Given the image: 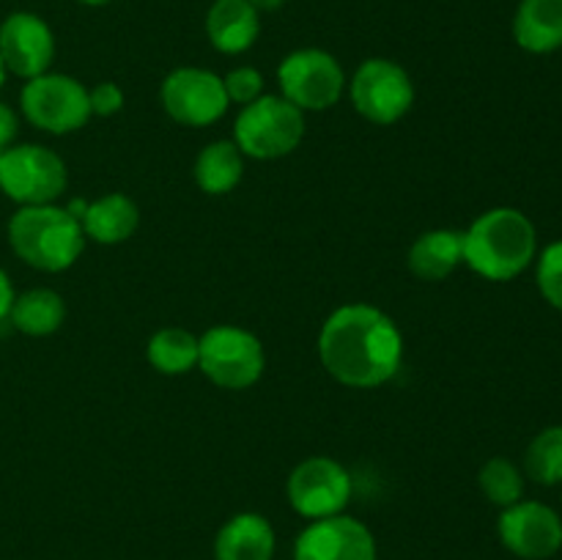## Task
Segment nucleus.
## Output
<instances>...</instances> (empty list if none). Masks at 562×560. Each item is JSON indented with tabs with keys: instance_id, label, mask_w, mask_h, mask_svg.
Returning <instances> with one entry per match:
<instances>
[{
	"instance_id": "2eb2a0df",
	"label": "nucleus",
	"mask_w": 562,
	"mask_h": 560,
	"mask_svg": "<svg viewBox=\"0 0 562 560\" xmlns=\"http://www.w3.org/2000/svg\"><path fill=\"white\" fill-rule=\"evenodd\" d=\"M274 549L272 522L256 511L234 514L214 536V560H274Z\"/></svg>"
},
{
	"instance_id": "f03ea898",
	"label": "nucleus",
	"mask_w": 562,
	"mask_h": 560,
	"mask_svg": "<svg viewBox=\"0 0 562 560\" xmlns=\"http://www.w3.org/2000/svg\"><path fill=\"white\" fill-rule=\"evenodd\" d=\"M538 258V231L521 209L494 206L464 231V264L481 278L508 283Z\"/></svg>"
},
{
	"instance_id": "1a4fd4ad",
	"label": "nucleus",
	"mask_w": 562,
	"mask_h": 560,
	"mask_svg": "<svg viewBox=\"0 0 562 560\" xmlns=\"http://www.w3.org/2000/svg\"><path fill=\"white\" fill-rule=\"evenodd\" d=\"M349 97L357 113L376 126L398 124L415 104V80L390 58H368L349 80Z\"/></svg>"
},
{
	"instance_id": "4be33fe9",
	"label": "nucleus",
	"mask_w": 562,
	"mask_h": 560,
	"mask_svg": "<svg viewBox=\"0 0 562 560\" xmlns=\"http://www.w3.org/2000/svg\"><path fill=\"white\" fill-rule=\"evenodd\" d=\"M146 357L154 371L165 377H184L198 368V335L184 327H162L148 338Z\"/></svg>"
},
{
	"instance_id": "dca6fc26",
	"label": "nucleus",
	"mask_w": 562,
	"mask_h": 560,
	"mask_svg": "<svg viewBox=\"0 0 562 560\" xmlns=\"http://www.w3.org/2000/svg\"><path fill=\"white\" fill-rule=\"evenodd\" d=\"M206 38L217 53L241 55L258 42L261 14L250 0H214L206 11Z\"/></svg>"
},
{
	"instance_id": "bb28decb",
	"label": "nucleus",
	"mask_w": 562,
	"mask_h": 560,
	"mask_svg": "<svg viewBox=\"0 0 562 560\" xmlns=\"http://www.w3.org/2000/svg\"><path fill=\"white\" fill-rule=\"evenodd\" d=\"M88 99H91V113L99 119H110V115L121 113L126 102V93L119 82H99V86L88 88Z\"/></svg>"
},
{
	"instance_id": "c85d7f7f",
	"label": "nucleus",
	"mask_w": 562,
	"mask_h": 560,
	"mask_svg": "<svg viewBox=\"0 0 562 560\" xmlns=\"http://www.w3.org/2000/svg\"><path fill=\"white\" fill-rule=\"evenodd\" d=\"M14 285H11V278L5 275V269L0 267V322H5L11 313V305H14Z\"/></svg>"
},
{
	"instance_id": "6e6552de",
	"label": "nucleus",
	"mask_w": 562,
	"mask_h": 560,
	"mask_svg": "<svg viewBox=\"0 0 562 560\" xmlns=\"http://www.w3.org/2000/svg\"><path fill=\"white\" fill-rule=\"evenodd\" d=\"M280 97L302 113H322L335 108L346 93V71L333 53L318 47L294 49L278 66Z\"/></svg>"
},
{
	"instance_id": "f3484780",
	"label": "nucleus",
	"mask_w": 562,
	"mask_h": 560,
	"mask_svg": "<svg viewBox=\"0 0 562 560\" xmlns=\"http://www.w3.org/2000/svg\"><path fill=\"white\" fill-rule=\"evenodd\" d=\"M464 264V231L431 228L417 236L406 256V267L417 280L439 283Z\"/></svg>"
},
{
	"instance_id": "7ed1b4c3",
	"label": "nucleus",
	"mask_w": 562,
	"mask_h": 560,
	"mask_svg": "<svg viewBox=\"0 0 562 560\" xmlns=\"http://www.w3.org/2000/svg\"><path fill=\"white\" fill-rule=\"evenodd\" d=\"M82 225L58 203L20 206L9 220V245L14 256L38 272H66L86 250Z\"/></svg>"
},
{
	"instance_id": "cd10ccee",
	"label": "nucleus",
	"mask_w": 562,
	"mask_h": 560,
	"mask_svg": "<svg viewBox=\"0 0 562 560\" xmlns=\"http://www.w3.org/2000/svg\"><path fill=\"white\" fill-rule=\"evenodd\" d=\"M16 132H20V115H16V110L11 104L0 102V152L14 146Z\"/></svg>"
},
{
	"instance_id": "72a5a7b5",
	"label": "nucleus",
	"mask_w": 562,
	"mask_h": 560,
	"mask_svg": "<svg viewBox=\"0 0 562 560\" xmlns=\"http://www.w3.org/2000/svg\"><path fill=\"white\" fill-rule=\"evenodd\" d=\"M560 486H562V483H560Z\"/></svg>"
},
{
	"instance_id": "a878e982",
	"label": "nucleus",
	"mask_w": 562,
	"mask_h": 560,
	"mask_svg": "<svg viewBox=\"0 0 562 560\" xmlns=\"http://www.w3.org/2000/svg\"><path fill=\"white\" fill-rule=\"evenodd\" d=\"M225 93H228L231 104H250L258 97H263V75L256 66H236L223 77Z\"/></svg>"
},
{
	"instance_id": "aec40b11",
	"label": "nucleus",
	"mask_w": 562,
	"mask_h": 560,
	"mask_svg": "<svg viewBox=\"0 0 562 560\" xmlns=\"http://www.w3.org/2000/svg\"><path fill=\"white\" fill-rule=\"evenodd\" d=\"M195 184L206 195H228L236 190L245 176V154L239 152L234 141H214L198 152L195 165H192Z\"/></svg>"
},
{
	"instance_id": "9b49d317",
	"label": "nucleus",
	"mask_w": 562,
	"mask_h": 560,
	"mask_svg": "<svg viewBox=\"0 0 562 560\" xmlns=\"http://www.w3.org/2000/svg\"><path fill=\"white\" fill-rule=\"evenodd\" d=\"M291 508L305 519H327L344 514L351 503V472L333 456H311L291 470L289 483Z\"/></svg>"
},
{
	"instance_id": "39448f33",
	"label": "nucleus",
	"mask_w": 562,
	"mask_h": 560,
	"mask_svg": "<svg viewBox=\"0 0 562 560\" xmlns=\"http://www.w3.org/2000/svg\"><path fill=\"white\" fill-rule=\"evenodd\" d=\"M198 368L223 390H247L263 377L267 355L256 333L236 324H217L198 335Z\"/></svg>"
},
{
	"instance_id": "20e7f679",
	"label": "nucleus",
	"mask_w": 562,
	"mask_h": 560,
	"mask_svg": "<svg viewBox=\"0 0 562 560\" xmlns=\"http://www.w3.org/2000/svg\"><path fill=\"white\" fill-rule=\"evenodd\" d=\"M305 137V113L280 93H263L236 115L234 143L245 157L280 159L296 152Z\"/></svg>"
},
{
	"instance_id": "b1692460",
	"label": "nucleus",
	"mask_w": 562,
	"mask_h": 560,
	"mask_svg": "<svg viewBox=\"0 0 562 560\" xmlns=\"http://www.w3.org/2000/svg\"><path fill=\"white\" fill-rule=\"evenodd\" d=\"M525 470L505 456H494L477 472L481 492L497 508H508V505L525 500Z\"/></svg>"
},
{
	"instance_id": "7c9ffc66",
	"label": "nucleus",
	"mask_w": 562,
	"mask_h": 560,
	"mask_svg": "<svg viewBox=\"0 0 562 560\" xmlns=\"http://www.w3.org/2000/svg\"><path fill=\"white\" fill-rule=\"evenodd\" d=\"M77 3H82V5H91V9H99V5H108L110 0H77Z\"/></svg>"
},
{
	"instance_id": "2f4dec72",
	"label": "nucleus",
	"mask_w": 562,
	"mask_h": 560,
	"mask_svg": "<svg viewBox=\"0 0 562 560\" xmlns=\"http://www.w3.org/2000/svg\"><path fill=\"white\" fill-rule=\"evenodd\" d=\"M5 75H9V71H5L3 58H0V91H3V86H5Z\"/></svg>"
},
{
	"instance_id": "f257e3e1",
	"label": "nucleus",
	"mask_w": 562,
	"mask_h": 560,
	"mask_svg": "<svg viewBox=\"0 0 562 560\" xmlns=\"http://www.w3.org/2000/svg\"><path fill=\"white\" fill-rule=\"evenodd\" d=\"M318 360L324 371L346 388H382L401 371L404 335L382 307L351 302L335 307L322 324Z\"/></svg>"
},
{
	"instance_id": "4468645a",
	"label": "nucleus",
	"mask_w": 562,
	"mask_h": 560,
	"mask_svg": "<svg viewBox=\"0 0 562 560\" xmlns=\"http://www.w3.org/2000/svg\"><path fill=\"white\" fill-rule=\"evenodd\" d=\"M294 560H379L376 538L355 516L316 519L296 536Z\"/></svg>"
},
{
	"instance_id": "c756f323",
	"label": "nucleus",
	"mask_w": 562,
	"mask_h": 560,
	"mask_svg": "<svg viewBox=\"0 0 562 560\" xmlns=\"http://www.w3.org/2000/svg\"><path fill=\"white\" fill-rule=\"evenodd\" d=\"M250 5L258 11V14H263V11H278V9H283L285 0H250Z\"/></svg>"
},
{
	"instance_id": "ddd939ff",
	"label": "nucleus",
	"mask_w": 562,
	"mask_h": 560,
	"mask_svg": "<svg viewBox=\"0 0 562 560\" xmlns=\"http://www.w3.org/2000/svg\"><path fill=\"white\" fill-rule=\"evenodd\" d=\"M0 58L9 75L33 80L55 60V33L33 11H14L0 22Z\"/></svg>"
},
{
	"instance_id": "0eeeda50",
	"label": "nucleus",
	"mask_w": 562,
	"mask_h": 560,
	"mask_svg": "<svg viewBox=\"0 0 562 560\" xmlns=\"http://www.w3.org/2000/svg\"><path fill=\"white\" fill-rule=\"evenodd\" d=\"M66 184L69 170L53 148L22 143L0 154V190L20 206L55 203L66 192Z\"/></svg>"
},
{
	"instance_id": "5701e85b",
	"label": "nucleus",
	"mask_w": 562,
	"mask_h": 560,
	"mask_svg": "<svg viewBox=\"0 0 562 560\" xmlns=\"http://www.w3.org/2000/svg\"><path fill=\"white\" fill-rule=\"evenodd\" d=\"M525 475L541 486L562 483V426H547L532 437L525 453Z\"/></svg>"
},
{
	"instance_id": "9d476101",
	"label": "nucleus",
	"mask_w": 562,
	"mask_h": 560,
	"mask_svg": "<svg viewBox=\"0 0 562 560\" xmlns=\"http://www.w3.org/2000/svg\"><path fill=\"white\" fill-rule=\"evenodd\" d=\"M159 104L181 126H212L228 113L223 77L201 66H179L159 86Z\"/></svg>"
},
{
	"instance_id": "393cba45",
	"label": "nucleus",
	"mask_w": 562,
	"mask_h": 560,
	"mask_svg": "<svg viewBox=\"0 0 562 560\" xmlns=\"http://www.w3.org/2000/svg\"><path fill=\"white\" fill-rule=\"evenodd\" d=\"M536 283L543 300L562 313V242H552L538 253Z\"/></svg>"
},
{
	"instance_id": "423d86ee",
	"label": "nucleus",
	"mask_w": 562,
	"mask_h": 560,
	"mask_svg": "<svg viewBox=\"0 0 562 560\" xmlns=\"http://www.w3.org/2000/svg\"><path fill=\"white\" fill-rule=\"evenodd\" d=\"M20 110L25 121L49 135H71L91 121L88 88L77 77L44 71L25 80L20 91Z\"/></svg>"
},
{
	"instance_id": "6ab92c4d",
	"label": "nucleus",
	"mask_w": 562,
	"mask_h": 560,
	"mask_svg": "<svg viewBox=\"0 0 562 560\" xmlns=\"http://www.w3.org/2000/svg\"><path fill=\"white\" fill-rule=\"evenodd\" d=\"M510 31L525 53H558L562 47V0H521Z\"/></svg>"
},
{
	"instance_id": "473e14b6",
	"label": "nucleus",
	"mask_w": 562,
	"mask_h": 560,
	"mask_svg": "<svg viewBox=\"0 0 562 560\" xmlns=\"http://www.w3.org/2000/svg\"><path fill=\"white\" fill-rule=\"evenodd\" d=\"M0 154H3V152H0Z\"/></svg>"
},
{
	"instance_id": "412c9836",
	"label": "nucleus",
	"mask_w": 562,
	"mask_h": 560,
	"mask_svg": "<svg viewBox=\"0 0 562 560\" xmlns=\"http://www.w3.org/2000/svg\"><path fill=\"white\" fill-rule=\"evenodd\" d=\"M9 322L16 333L31 335V338H47L58 333L66 322V302L53 289H27L14 296Z\"/></svg>"
},
{
	"instance_id": "f8f14e48",
	"label": "nucleus",
	"mask_w": 562,
	"mask_h": 560,
	"mask_svg": "<svg viewBox=\"0 0 562 560\" xmlns=\"http://www.w3.org/2000/svg\"><path fill=\"white\" fill-rule=\"evenodd\" d=\"M503 547L521 560H549L562 549V516L538 500H519L497 519Z\"/></svg>"
},
{
	"instance_id": "a211bd4d",
	"label": "nucleus",
	"mask_w": 562,
	"mask_h": 560,
	"mask_svg": "<svg viewBox=\"0 0 562 560\" xmlns=\"http://www.w3.org/2000/svg\"><path fill=\"white\" fill-rule=\"evenodd\" d=\"M80 225L86 239L97 242V245H121V242L132 239L140 225V209L124 192H108L88 203Z\"/></svg>"
}]
</instances>
